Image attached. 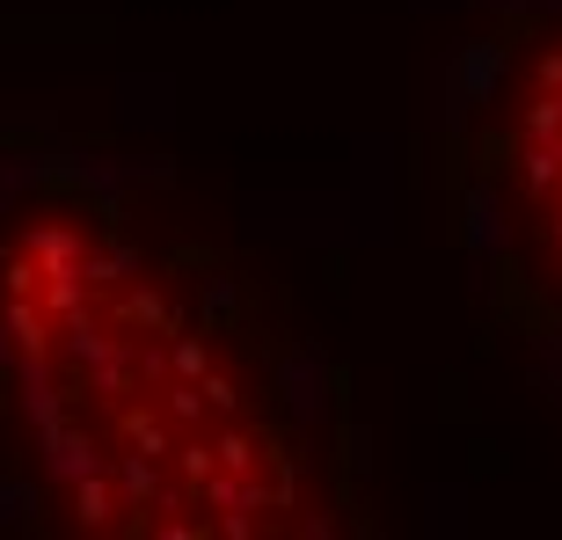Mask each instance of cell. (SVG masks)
<instances>
[{
  "label": "cell",
  "mask_w": 562,
  "mask_h": 540,
  "mask_svg": "<svg viewBox=\"0 0 562 540\" xmlns=\"http://www.w3.org/2000/svg\"><path fill=\"white\" fill-rule=\"evenodd\" d=\"M548 241H555V256H562V205H555V220H548Z\"/></svg>",
  "instance_id": "9c48e42d"
},
{
  "label": "cell",
  "mask_w": 562,
  "mask_h": 540,
  "mask_svg": "<svg viewBox=\"0 0 562 540\" xmlns=\"http://www.w3.org/2000/svg\"><path fill=\"white\" fill-rule=\"evenodd\" d=\"M176 373H183V380H205V351H198V344H176Z\"/></svg>",
  "instance_id": "5b68a950"
},
{
  "label": "cell",
  "mask_w": 562,
  "mask_h": 540,
  "mask_svg": "<svg viewBox=\"0 0 562 540\" xmlns=\"http://www.w3.org/2000/svg\"><path fill=\"white\" fill-rule=\"evenodd\" d=\"M183 475H190V482L212 475V446H183Z\"/></svg>",
  "instance_id": "8992f818"
},
{
  "label": "cell",
  "mask_w": 562,
  "mask_h": 540,
  "mask_svg": "<svg viewBox=\"0 0 562 540\" xmlns=\"http://www.w3.org/2000/svg\"><path fill=\"white\" fill-rule=\"evenodd\" d=\"M541 81H548V88H562V52H548V59H541Z\"/></svg>",
  "instance_id": "ba28073f"
},
{
  "label": "cell",
  "mask_w": 562,
  "mask_h": 540,
  "mask_svg": "<svg viewBox=\"0 0 562 540\" xmlns=\"http://www.w3.org/2000/svg\"><path fill=\"white\" fill-rule=\"evenodd\" d=\"M212 453L227 460V468H249V460H256V446H249V438H241V431H227V438H220V446H212Z\"/></svg>",
  "instance_id": "3957f363"
},
{
  "label": "cell",
  "mask_w": 562,
  "mask_h": 540,
  "mask_svg": "<svg viewBox=\"0 0 562 540\" xmlns=\"http://www.w3.org/2000/svg\"><path fill=\"white\" fill-rule=\"evenodd\" d=\"M125 314H132V322H161V300H154V292H132Z\"/></svg>",
  "instance_id": "52a82bcc"
},
{
  "label": "cell",
  "mask_w": 562,
  "mask_h": 540,
  "mask_svg": "<svg viewBox=\"0 0 562 540\" xmlns=\"http://www.w3.org/2000/svg\"><path fill=\"white\" fill-rule=\"evenodd\" d=\"M81 519H88V526H103V519H110V497H103V482H81Z\"/></svg>",
  "instance_id": "277c9868"
},
{
  "label": "cell",
  "mask_w": 562,
  "mask_h": 540,
  "mask_svg": "<svg viewBox=\"0 0 562 540\" xmlns=\"http://www.w3.org/2000/svg\"><path fill=\"white\" fill-rule=\"evenodd\" d=\"M504 74V44H468L453 59V81L468 88V95H490V81Z\"/></svg>",
  "instance_id": "6da1fadb"
},
{
  "label": "cell",
  "mask_w": 562,
  "mask_h": 540,
  "mask_svg": "<svg viewBox=\"0 0 562 540\" xmlns=\"http://www.w3.org/2000/svg\"><path fill=\"white\" fill-rule=\"evenodd\" d=\"M468 241H475L482 256H490V249H504V212L490 205V198H468Z\"/></svg>",
  "instance_id": "7a4b0ae2"
}]
</instances>
